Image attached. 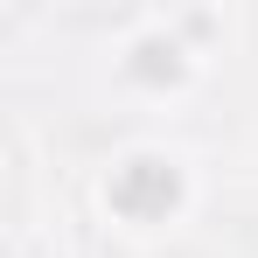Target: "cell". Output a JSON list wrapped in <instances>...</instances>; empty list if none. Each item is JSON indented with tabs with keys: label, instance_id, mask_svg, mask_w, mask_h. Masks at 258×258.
<instances>
[{
	"label": "cell",
	"instance_id": "cell-2",
	"mask_svg": "<svg viewBox=\"0 0 258 258\" xmlns=\"http://www.w3.org/2000/svg\"><path fill=\"white\" fill-rule=\"evenodd\" d=\"M112 70H119L133 91H147V98H174V91H188V84H196L203 49L188 42V21L147 14V21H133L126 35H119V49H112Z\"/></svg>",
	"mask_w": 258,
	"mask_h": 258
},
{
	"label": "cell",
	"instance_id": "cell-1",
	"mask_svg": "<svg viewBox=\"0 0 258 258\" xmlns=\"http://www.w3.org/2000/svg\"><path fill=\"white\" fill-rule=\"evenodd\" d=\"M98 210L126 237H168L174 223L196 210V168L174 147H154V140L119 147L98 168Z\"/></svg>",
	"mask_w": 258,
	"mask_h": 258
}]
</instances>
